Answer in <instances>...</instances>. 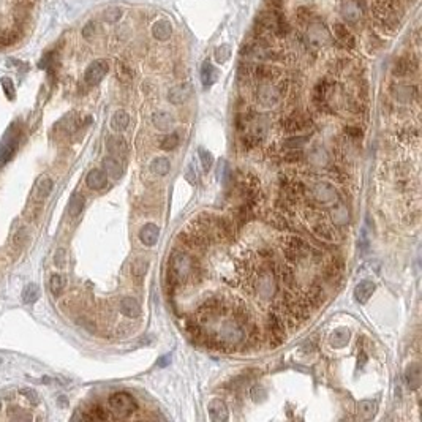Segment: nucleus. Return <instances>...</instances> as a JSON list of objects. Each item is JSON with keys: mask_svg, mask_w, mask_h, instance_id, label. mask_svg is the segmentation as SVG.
Masks as SVG:
<instances>
[{"mask_svg": "<svg viewBox=\"0 0 422 422\" xmlns=\"http://www.w3.org/2000/svg\"><path fill=\"white\" fill-rule=\"evenodd\" d=\"M169 270L176 275L179 283H182V281H185V280H195L196 275L201 272L195 258L182 252L172 255L171 263H169Z\"/></svg>", "mask_w": 422, "mask_h": 422, "instance_id": "1", "label": "nucleus"}, {"mask_svg": "<svg viewBox=\"0 0 422 422\" xmlns=\"http://www.w3.org/2000/svg\"><path fill=\"white\" fill-rule=\"evenodd\" d=\"M109 407L115 418H127L136 410V402L127 392H115L109 397Z\"/></svg>", "mask_w": 422, "mask_h": 422, "instance_id": "2", "label": "nucleus"}, {"mask_svg": "<svg viewBox=\"0 0 422 422\" xmlns=\"http://www.w3.org/2000/svg\"><path fill=\"white\" fill-rule=\"evenodd\" d=\"M107 70H109V65H107V62H106V60H103V59L94 60V62L90 63L89 67L86 68V73H84V81L87 82L89 86H97V84H100V82L103 81V78L106 76Z\"/></svg>", "mask_w": 422, "mask_h": 422, "instance_id": "3", "label": "nucleus"}, {"mask_svg": "<svg viewBox=\"0 0 422 422\" xmlns=\"http://www.w3.org/2000/svg\"><path fill=\"white\" fill-rule=\"evenodd\" d=\"M269 332H270V342L274 346L283 342V334H285L283 319H281L278 312L275 310L269 315Z\"/></svg>", "mask_w": 422, "mask_h": 422, "instance_id": "4", "label": "nucleus"}, {"mask_svg": "<svg viewBox=\"0 0 422 422\" xmlns=\"http://www.w3.org/2000/svg\"><path fill=\"white\" fill-rule=\"evenodd\" d=\"M418 59L413 55H403L400 57L399 60H395L394 63V68H392V73L395 74V76L399 78H403V76H408V74L415 73L418 70Z\"/></svg>", "mask_w": 422, "mask_h": 422, "instance_id": "5", "label": "nucleus"}, {"mask_svg": "<svg viewBox=\"0 0 422 422\" xmlns=\"http://www.w3.org/2000/svg\"><path fill=\"white\" fill-rule=\"evenodd\" d=\"M334 34H335V38L337 41L340 43L343 48L346 49H353L356 46V38L353 35V32L345 26V24L342 22H337L334 24Z\"/></svg>", "mask_w": 422, "mask_h": 422, "instance_id": "6", "label": "nucleus"}, {"mask_svg": "<svg viewBox=\"0 0 422 422\" xmlns=\"http://www.w3.org/2000/svg\"><path fill=\"white\" fill-rule=\"evenodd\" d=\"M281 71L274 67V65H256L253 68V76L255 79L263 81V82H267V81H275L280 78Z\"/></svg>", "mask_w": 422, "mask_h": 422, "instance_id": "7", "label": "nucleus"}, {"mask_svg": "<svg viewBox=\"0 0 422 422\" xmlns=\"http://www.w3.org/2000/svg\"><path fill=\"white\" fill-rule=\"evenodd\" d=\"M190 97H192V86H190L188 82H184V84H179L176 87H172L168 94V98L172 105L185 103Z\"/></svg>", "mask_w": 422, "mask_h": 422, "instance_id": "8", "label": "nucleus"}, {"mask_svg": "<svg viewBox=\"0 0 422 422\" xmlns=\"http://www.w3.org/2000/svg\"><path fill=\"white\" fill-rule=\"evenodd\" d=\"M16 144H18V135H6L3 139V144L0 146V166H3L5 163H8L11 160V157L14 154Z\"/></svg>", "mask_w": 422, "mask_h": 422, "instance_id": "9", "label": "nucleus"}, {"mask_svg": "<svg viewBox=\"0 0 422 422\" xmlns=\"http://www.w3.org/2000/svg\"><path fill=\"white\" fill-rule=\"evenodd\" d=\"M158 236H160V229L157 225H154V223H147V225H144L143 228H141V233H139L141 242L147 247L155 245L157 241H158Z\"/></svg>", "mask_w": 422, "mask_h": 422, "instance_id": "10", "label": "nucleus"}, {"mask_svg": "<svg viewBox=\"0 0 422 422\" xmlns=\"http://www.w3.org/2000/svg\"><path fill=\"white\" fill-rule=\"evenodd\" d=\"M119 309L122 315L127 318H138L141 315V305L135 297H123L119 304Z\"/></svg>", "mask_w": 422, "mask_h": 422, "instance_id": "11", "label": "nucleus"}, {"mask_svg": "<svg viewBox=\"0 0 422 422\" xmlns=\"http://www.w3.org/2000/svg\"><path fill=\"white\" fill-rule=\"evenodd\" d=\"M86 184L90 190H102L106 185V172L103 169H92L86 176Z\"/></svg>", "mask_w": 422, "mask_h": 422, "instance_id": "12", "label": "nucleus"}, {"mask_svg": "<svg viewBox=\"0 0 422 422\" xmlns=\"http://www.w3.org/2000/svg\"><path fill=\"white\" fill-rule=\"evenodd\" d=\"M209 416L213 422H223L228 419V408L221 400L215 399L209 403Z\"/></svg>", "mask_w": 422, "mask_h": 422, "instance_id": "13", "label": "nucleus"}, {"mask_svg": "<svg viewBox=\"0 0 422 422\" xmlns=\"http://www.w3.org/2000/svg\"><path fill=\"white\" fill-rule=\"evenodd\" d=\"M54 188V180L51 177H41L38 180V184L35 187V192H34V198L37 201H43L46 198L51 195Z\"/></svg>", "mask_w": 422, "mask_h": 422, "instance_id": "14", "label": "nucleus"}, {"mask_svg": "<svg viewBox=\"0 0 422 422\" xmlns=\"http://www.w3.org/2000/svg\"><path fill=\"white\" fill-rule=\"evenodd\" d=\"M106 147L112 157H123L127 154V143L119 136H109L106 141Z\"/></svg>", "mask_w": 422, "mask_h": 422, "instance_id": "15", "label": "nucleus"}, {"mask_svg": "<svg viewBox=\"0 0 422 422\" xmlns=\"http://www.w3.org/2000/svg\"><path fill=\"white\" fill-rule=\"evenodd\" d=\"M258 98H260V102H261L263 105L274 106V105L278 102L280 92H278V89L269 87V86H263V87H260V90H258Z\"/></svg>", "mask_w": 422, "mask_h": 422, "instance_id": "16", "label": "nucleus"}, {"mask_svg": "<svg viewBox=\"0 0 422 422\" xmlns=\"http://www.w3.org/2000/svg\"><path fill=\"white\" fill-rule=\"evenodd\" d=\"M373 291H375V285L371 283V281H369V280L361 281V283L354 288L356 301H359V302H362V304L367 302V301L370 299V296L373 294Z\"/></svg>", "mask_w": 422, "mask_h": 422, "instance_id": "17", "label": "nucleus"}, {"mask_svg": "<svg viewBox=\"0 0 422 422\" xmlns=\"http://www.w3.org/2000/svg\"><path fill=\"white\" fill-rule=\"evenodd\" d=\"M152 35L158 41H166L171 37V22L169 21H157L152 27Z\"/></svg>", "mask_w": 422, "mask_h": 422, "instance_id": "18", "label": "nucleus"}, {"mask_svg": "<svg viewBox=\"0 0 422 422\" xmlns=\"http://www.w3.org/2000/svg\"><path fill=\"white\" fill-rule=\"evenodd\" d=\"M103 166L106 176H111L112 179H119L122 176V164L115 157H106L103 160Z\"/></svg>", "mask_w": 422, "mask_h": 422, "instance_id": "19", "label": "nucleus"}, {"mask_svg": "<svg viewBox=\"0 0 422 422\" xmlns=\"http://www.w3.org/2000/svg\"><path fill=\"white\" fill-rule=\"evenodd\" d=\"M281 125L286 131H301L309 125V119L302 117V115H291V117L281 122Z\"/></svg>", "mask_w": 422, "mask_h": 422, "instance_id": "20", "label": "nucleus"}, {"mask_svg": "<svg viewBox=\"0 0 422 422\" xmlns=\"http://www.w3.org/2000/svg\"><path fill=\"white\" fill-rule=\"evenodd\" d=\"M84 204H86V200L84 196H82L81 193H73L70 201H68V215L70 217H78V215L82 212V209H84Z\"/></svg>", "mask_w": 422, "mask_h": 422, "instance_id": "21", "label": "nucleus"}, {"mask_svg": "<svg viewBox=\"0 0 422 422\" xmlns=\"http://www.w3.org/2000/svg\"><path fill=\"white\" fill-rule=\"evenodd\" d=\"M128 123H130V115L125 111L119 109L114 112L112 119H111V127L114 131H123L128 127Z\"/></svg>", "mask_w": 422, "mask_h": 422, "instance_id": "22", "label": "nucleus"}, {"mask_svg": "<svg viewBox=\"0 0 422 422\" xmlns=\"http://www.w3.org/2000/svg\"><path fill=\"white\" fill-rule=\"evenodd\" d=\"M421 379H422V375H421L419 364H411V366L408 367V370H407V383H408V387H410V389H418V387L421 386Z\"/></svg>", "mask_w": 422, "mask_h": 422, "instance_id": "23", "label": "nucleus"}, {"mask_svg": "<svg viewBox=\"0 0 422 422\" xmlns=\"http://www.w3.org/2000/svg\"><path fill=\"white\" fill-rule=\"evenodd\" d=\"M152 122L154 125L158 128L160 131H166L171 125H172V117L171 114L164 112V111H158L152 115Z\"/></svg>", "mask_w": 422, "mask_h": 422, "instance_id": "24", "label": "nucleus"}, {"mask_svg": "<svg viewBox=\"0 0 422 422\" xmlns=\"http://www.w3.org/2000/svg\"><path fill=\"white\" fill-rule=\"evenodd\" d=\"M22 302H26V304H34V302H37L38 301V297H40V288H38V285H35V283H29V285H26V288L22 289Z\"/></svg>", "mask_w": 422, "mask_h": 422, "instance_id": "25", "label": "nucleus"}, {"mask_svg": "<svg viewBox=\"0 0 422 422\" xmlns=\"http://www.w3.org/2000/svg\"><path fill=\"white\" fill-rule=\"evenodd\" d=\"M201 79H203L204 86H212L215 79H217V71H215L211 62H204L203 70H201Z\"/></svg>", "mask_w": 422, "mask_h": 422, "instance_id": "26", "label": "nucleus"}, {"mask_svg": "<svg viewBox=\"0 0 422 422\" xmlns=\"http://www.w3.org/2000/svg\"><path fill=\"white\" fill-rule=\"evenodd\" d=\"M151 169H152L154 172H157V174L164 176V174H168V172H169L171 163H169V160L166 158V157H160V158H155V160L152 161Z\"/></svg>", "mask_w": 422, "mask_h": 422, "instance_id": "27", "label": "nucleus"}, {"mask_svg": "<svg viewBox=\"0 0 422 422\" xmlns=\"http://www.w3.org/2000/svg\"><path fill=\"white\" fill-rule=\"evenodd\" d=\"M115 74H117V79L125 82V84L133 79V70L123 62H117V65H115Z\"/></svg>", "mask_w": 422, "mask_h": 422, "instance_id": "28", "label": "nucleus"}, {"mask_svg": "<svg viewBox=\"0 0 422 422\" xmlns=\"http://www.w3.org/2000/svg\"><path fill=\"white\" fill-rule=\"evenodd\" d=\"M65 288V278L59 274H54L49 278V291L53 293V296H60V293Z\"/></svg>", "mask_w": 422, "mask_h": 422, "instance_id": "29", "label": "nucleus"}, {"mask_svg": "<svg viewBox=\"0 0 422 422\" xmlns=\"http://www.w3.org/2000/svg\"><path fill=\"white\" fill-rule=\"evenodd\" d=\"M147 269H149V263L144 260H135L133 264H131V274H133L136 280L143 278L146 275Z\"/></svg>", "mask_w": 422, "mask_h": 422, "instance_id": "30", "label": "nucleus"}, {"mask_svg": "<svg viewBox=\"0 0 422 422\" xmlns=\"http://www.w3.org/2000/svg\"><path fill=\"white\" fill-rule=\"evenodd\" d=\"M84 419H100V421H105V419H109V415H107V411L100 407V405H94L92 408L89 410V415H84L82 416Z\"/></svg>", "mask_w": 422, "mask_h": 422, "instance_id": "31", "label": "nucleus"}, {"mask_svg": "<svg viewBox=\"0 0 422 422\" xmlns=\"http://www.w3.org/2000/svg\"><path fill=\"white\" fill-rule=\"evenodd\" d=\"M180 143V138L177 133H169L168 136H164L161 139V144L160 147L163 149V151H172V149H176Z\"/></svg>", "mask_w": 422, "mask_h": 422, "instance_id": "32", "label": "nucleus"}, {"mask_svg": "<svg viewBox=\"0 0 422 422\" xmlns=\"http://www.w3.org/2000/svg\"><path fill=\"white\" fill-rule=\"evenodd\" d=\"M324 293H322V289L319 288V286H312L310 288V291H309V294H307V301H309V304H312V305H319L322 301H324Z\"/></svg>", "mask_w": 422, "mask_h": 422, "instance_id": "33", "label": "nucleus"}, {"mask_svg": "<svg viewBox=\"0 0 422 422\" xmlns=\"http://www.w3.org/2000/svg\"><path fill=\"white\" fill-rule=\"evenodd\" d=\"M18 41V34L13 30H3L0 32V48H6L11 46Z\"/></svg>", "mask_w": 422, "mask_h": 422, "instance_id": "34", "label": "nucleus"}, {"mask_svg": "<svg viewBox=\"0 0 422 422\" xmlns=\"http://www.w3.org/2000/svg\"><path fill=\"white\" fill-rule=\"evenodd\" d=\"M315 233L324 239V241H334V229L327 226L326 223H318V225L315 226Z\"/></svg>", "mask_w": 422, "mask_h": 422, "instance_id": "35", "label": "nucleus"}, {"mask_svg": "<svg viewBox=\"0 0 422 422\" xmlns=\"http://www.w3.org/2000/svg\"><path fill=\"white\" fill-rule=\"evenodd\" d=\"M122 18V10L117 6H111L103 11V19L106 22H117Z\"/></svg>", "mask_w": 422, "mask_h": 422, "instance_id": "36", "label": "nucleus"}, {"mask_svg": "<svg viewBox=\"0 0 422 422\" xmlns=\"http://www.w3.org/2000/svg\"><path fill=\"white\" fill-rule=\"evenodd\" d=\"M198 154H200V160H201V164H203V169L208 172L211 168H212V164H213V157H212V154L211 152H208L206 151V149H200V151H198Z\"/></svg>", "mask_w": 422, "mask_h": 422, "instance_id": "37", "label": "nucleus"}, {"mask_svg": "<svg viewBox=\"0 0 422 422\" xmlns=\"http://www.w3.org/2000/svg\"><path fill=\"white\" fill-rule=\"evenodd\" d=\"M346 342H348V330H337V332L332 335V345L334 346H342Z\"/></svg>", "mask_w": 422, "mask_h": 422, "instance_id": "38", "label": "nucleus"}, {"mask_svg": "<svg viewBox=\"0 0 422 422\" xmlns=\"http://www.w3.org/2000/svg\"><path fill=\"white\" fill-rule=\"evenodd\" d=\"M95 32H97V24L94 21H89L86 26L82 27V37L86 40H90V38H94Z\"/></svg>", "mask_w": 422, "mask_h": 422, "instance_id": "39", "label": "nucleus"}, {"mask_svg": "<svg viewBox=\"0 0 422 422\" xmlns=\"http://www.w3.org/2000/svg\"><path fill=\"white\" fill-rule=\"evenodd\" d=\"M21 394L26 395L30 403H34V405L40 403V395L34 391V389H21Z\"/></svg>", "mask_w": 422, "mask_h": 422, "instance_id": "40", "label": "nucleus"}, {"mask_svg": "<svg viewBox=\"0 0 422 422\" xmlns=\"http://www.w3.org/2000/svg\"><path fill=\"white\" fill-rule=\"evenodd\" d=\"M2 86H3V90H5V94H6V97L10 98H14V86H13V81L11 79H8V78H3L2 79Z\"/></svg>", "mask_w": 422, "mask_h": 422, "instance_id": "41", "label": "nucleus"}, {"mask_svg": "<svg viewBox=\"0 0 422 422\" xmlns=\"http://www.w3.org/2000/svg\"><path fill=\"white\" fill-rule=\"evenodd\" d=\"M221 164H223V168L218 171V176H220V179L223 180V184H228L229 182V174H231V169H229V166H228V163L226 161H221Z\"/></svg>", "mask_w": 422, "mask_h": 422, "instance_id": "42", "label": "nucleus"}, {"mask_svg": "<svg viewBox=\"0 0 422 422\" xmlns=\"http://www.w3.org/2000/svg\"><path fill=\"white\" fill-rule=\"evenodd\" d=\"M65 250L63 248H59V250L55 252V255H54V263H55V266H59V267H63V264H65Z\"/></svg>", "mask_w": 422, "mask_h": 422, "instance_id": "43", "label": "nucleus"}, {"mask_svg": "<svg viewBox=\"0 0 422 422\" xmlns=\"http://www.w3.org/2000/svg\"><path fill=\"white\" fill-rule=\"evenodd\" d=\"M215 57H217V60L221 63V62H225L228 57H229V51H228V46H221V48H218L217 49V54H215Z\"/></svg>", "mask_w": 422, "mask_h": 422, "instance_id": "44", "label": "nucleus"}, {"mask_svg": "<svg viewBox=\"0 0 422 422\" xmlns=\"http://www.w3.org/2000/svg\"><path fill=\"white\" fill-rule=\"evenodd\" d=\"M359 408L362 413H367V415H373L375 411V403L373 402H361Z\"/></svg>", "mask_w": 422, "mask_h": 422, "instance_id": "45", "label": "nucleus"}, {"mask_svg": "<svg viewBox=\"0 0 422 422\" xmlns=\"http://www.w3.org/2000/svg\"><path fill=\"white\" fill-rule=\"evenodd\" d=\"M185 177H187V180H188V182H192V184H195V180H196V174H195V172H193V166H192V164H188L187 172H185Z\"/></svg>", "mask_w": 422, "mask_h": 422, "instance_id": "46", "label": "nucleus"}, {"mask_svg": "<svg viewBox=\"0 0 422 422\" xmlns=\"http://www.w3.org/2000/svg\"><path fill=\"white\" fill-rule=\"evenodd\" d=\"M346 135H348V136H353V138H359V136H361V130H359V128H353V127H350V128H346Z\"/></svg>", "mask_w": 422, "mask_h": 422, "instance_id": "47", "label": "nucleus"}, {"mask_svg": "<svg viewBox=\"0 0 422 422\" xmlns=\"http://www.w3.org/2000/svg\"><path fill=\"white\" fill-rule=\"evenodd\" d=\"M169 362H171L169 356H161V358L158 359V366H160V367H164V366H168Z\"/></svg>", "mask_w": 422, "mask_h": 422, "instance_id": "48", "label": "nucleus"}, {"mask_svg": "<svg viewBox=\"0 0 422 422\" xmlns=\"http://www.w3.org/2000/svg\"><path fill=\"white\" fill-rule=\"evenodd\" d=\"M19 2H22V3H24V5H26V3H27V2H30V0H19Z\"/></svg>", "mask_w": 422, "mask_h": 422, "instance_id": "49", "label": "nucleus"}, {"mask_svg": "<svg viewBox=\"0 0 422 422\" xmlns=\"http://www.w3.org/2000/svg\"><path fill=\"white\" fill-rule=\"evenodd\" d=\"M0 410H2V400H0Z\"/></svg>", "mask_w": 422, "mask_h": 422, "instance_id": "50", "label": "nucleus"}, {"mask_svg": "<svg viewBox=\"0 0 422 422\" xmlns=\"http://www.w3.org/2000/svg\"><path fill=\"white\" fill-rule=\"evenodd\" d=\"M0 362H2V359H0Z\"/></svg>", "mask_w": 422, "mask_h": 422, "instance_id": "51", "label": "nucleus"}]
</instances>
